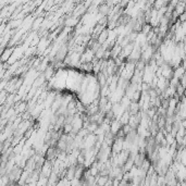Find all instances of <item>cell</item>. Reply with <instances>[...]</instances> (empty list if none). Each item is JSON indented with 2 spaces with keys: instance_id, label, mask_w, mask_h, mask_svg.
<instances>
[{
  "instance_id": "obj_1",
  "label": "cell",
  "mask_w": 186,
  "mask_h": 186,
  "mask_svg": "<svg viewBox=\"0 0 186 186\" xmlns=\"http://www.w3.org/2000/svg\"><path fill=\"white\" fill-rule=\"evenodd\" d=\"M12 51H14L13 47H10V48L8 47V48L5 49V51L2 52V54H1V59H2L3 63H5V61H9V60H10V57L12 56V54H13Z\"/></svg>"
},
{
  "instance_id": "obj_2",
  "label": "cell",
  "mask_w": 186,
  "mask_h": 186,
  "mask_svg": "<svg viewBox=\"0 0 186 186\" xmlns=\"http://www.w3.org/2000/svg\"><path fill=\"white\" fill-rule=\"evenodd\" d=\"M140 105L138 103H129V114L131 116H136L139 113Z\"/></svg>"
},
{
  "instance_id": "obj_3",
  "label": "cell",
  "mask_w": 186,
  "mask_h": 186,
  "mask_svg": "<svg viewBox=\"0 0 186 186\" xmlns=\"http://www.w3.org/2000/svg\"><path fill=\"white\" fill-rule=\"evenodd\" d=\"M185 71L186 69L183 67V65H181V67H176L175 70H174V74H173V77L174 78H178V80H180V78L182 77V76L185 74Z\"/></svg>"
},
{
  "instance_id": "obj_4",
  "label": "cell",
  "mask_w": 186,
  "mask_h": 186,
  "mask_svg": "<svg viewBox=\"0 0 186 186\" xmlns=\"http://www.w3.org/2000/svg\"><path fill=\"white\" fill-rule=\"evenodd\" d=\"M110 180L109 176H98L97 178V185L98 186H106V184L108 183V181Z\"/></svg>"
},
{
  "instance_id": "obj_5",
  "label": "cell",
  "mask_w": 186,
  "mask_h": 186,
  "mask_svg": "<svg viewBox=\"0 0 186 186\" xmlns=\"http://www.w3.org/2000/svg\"><path fill=\"white\" fill-rule=\"evenodd\" d=\"M21 23H22V20H12V21L9 23V26H10L11 28H14V27L19 26Z\"/></svg>"
}]
</instances>
